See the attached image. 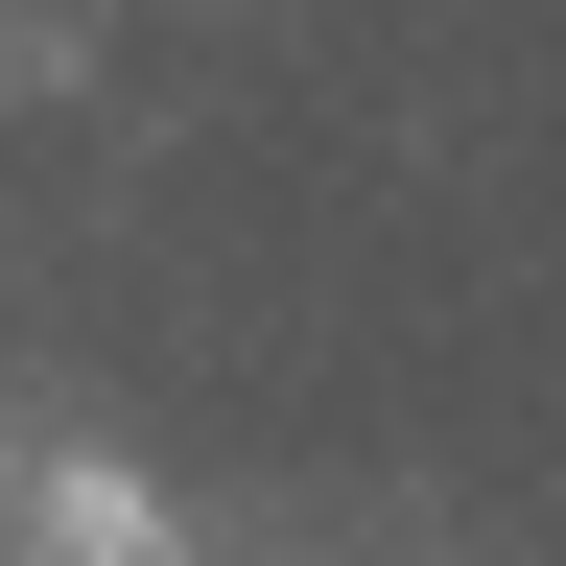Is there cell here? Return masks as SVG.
Masks as SVG:
<instances>
[{"mask_svg": "<svg viewBox=\"0 0 566 566\" xmlns=\"http://www.w3.org/2000/svg\"><path fill=\"white\" fill-rule=\"evenodd\" d=\"M48 520L95 543V566H166V495H142V472H95V449H48Z\"/></svg>", "mask_w": 566, "mask_h": 566, "instance_id": "cell-1", "label": "cell"}, {"mask_svg": "<svg viewBox=\"0 0 566 566\" xmlns=\"http://www.w3.org/2000/svg\"><path fill=\"white\" fill-rule=\"evenodd\" d=\"M0 495H24V449H0Z\"/></svg>", "mask_w": 566, "mask_h": 566, "instance_id": "cell-2", "label": "cell"}]
</instances>
